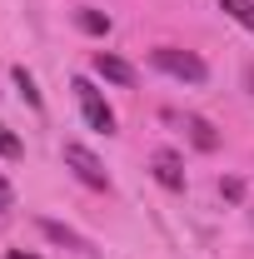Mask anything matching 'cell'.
Returning <instances> with one entry per match:
<instances>
[{"label": "cell", "mask_w": 254, "mask_h": 259, "mask_svg": "<svg viewBox=\"0 0 254 259\" xmlns=\"http://www.w3.org/2000/svg\"><path fill=\"white\" fill-rule=\"evenodd\" d=\"M70 90H75V100H80V115H85V125L100 130V135H115V110L105 105V95H100L90 80H75Z\"/></svg>", "instance_id": "cell-2"}, {"label": "cell", "mask_w": 254, "mask_h": 259, "mask_svg": "<svg viewBox=\"0 0 254 259\" xmlns=\"http://www.w3.org/2000/svg\"><path fill=\"white\" fill-rule=\"evenodd\" d=\"M10 199H15V194H10V185H5V180H0V214L10 209Z\"/></svg>", "instance_id": "cell-13"}, {"label": "cell", "mask_w": 254, "mask_h": 259, "mask_svg": "<svg viewBox=\"0 0 254 259\" xmlns=\"http://www.w3.org/2000/svg\"><path fill=\"white\" fill-rule=\"evenodd\" d=\"M75 25L85 35H105L110 30V15H100V10H75Z\"/></svg>", "instance_id": "cell-9"}, {"label": "cell", "mask_w": 254, "mask_h": 259, "mask_svg": "<svg viewBox=\"0 0 254 259\" xmlns=\"http://www.w3.org/2000/svg\"><path fill=\"white\" fill-rule=\"evenodd\" d=\"M150 169H155V180L164 185V190H185V164H180L175 150H159L155 160H150Z\"/></svg>", "instance_id": "cell-5"}, {"label": "cell", "mask_w": 254, "mask_h": 259, "mask_svg": "<svg viewBox=\"0 0 254 259\" xmlns=\"http://www.w3.org/2000/svg\"><path fill=\"white\" fill-rule=\"evenodd\" d=\"M40 229H45V239H55V244H65V249H80V254H95V249H90V239H80L75 229L55 225V220H40Z\"/></svg>", "instance_id": "cell-6"}, {"label": "cell", "mask_w": 254, "mask_h": 259, "mask_svg": "<svg viewBox=\"0 0 254 259\" xmlns=\"http://www.w3.org/2000/svg\"><path fill=\"white\" fill-rule=\"evenodd\" d=\"M220 10L229 20H239L244 30H254V0H220Z\"/></svg>", "instance_id": "cell-8"}, {"label": "cell", "mask_w": 254, "mask_h": 259, "mask_svg": "<svg viewBox=\"0 0 254 259\" xmlns=\"http://www.w3.org/2000/svg\"><path fill=\"white\" fill-rule=\"evenodd\" d=\"M0 155H5V160H20V140H15L5 125H0Z\"/></svg>", "instance_id": "cell-11"}, {"label": "cell", "mask_w": 254, "mask_h": 259, "mask_svg": "<svg viewBox=\"0 0 254 259\" xmlns=\"http://www.w3.org/2000/svg\"><path fill=\"white\" fill-rule=\"evenodd\" d=\"M220 194H224V199H239V194H244V185H239V180H224Z\"/></svg>", "instance_id": "cell-12"}, {"label": "cell", "mask_w": 254, "mask_h": 259, "mask_svg": "<svg viewBox=\"0 0 254 259\" xmlns=\"http://www.w3.org/2000/svg\"><path fill=\"white\" fill-rule=\"evenodd\" d=\"M65 169H75V180H80V185H90V190H110L105 164H100L85 145H65Z\"/></svg>", "instance_id": "cell-3"}, {"label": "cell", "mask_w": 254, "mask_h": 259, "mask_svg": "<svg viewBox=\"0 0 254 259\" xmlns=\"http://www.w3.org/2000/svg\"><path fill=\"white\" fill-rule=\"evenodd\" d=\"M90 70H95L100 80H110V85H135V70H130V60L110 55V50H100L95 60H90Z\"/></svg>", "instance_id": "cell-4"}, {"label": "cell", "mask_w": 254, "mask_h": 259, "mask_svg": "<svg viewBox=\"0 0 254 259\" xmlns=\"http://www.w3.org/2000/svg\"><path fill=\"white\" fill-rule=\"evenodd\" d=\"M180 125L190 130V140L199 145V150H215V145H220V135H215V125H209V120H199V115H185Z\"/></svg>", "instance_id": "cell-7"}, {"label": "cell", "mask_w": 254, "mask_h": 259, "mask_svg": "<svg viewBox=\"0 0 254 259\" xmlns=\"http://www.w3.org/2000/svg\"><path fill=\"white\" fill-rule=\"evenodd\" d=\"M150 65L164 70L170 80H180V85H204L209 80V65L199 60L194 50H175V45H155L150 50Z\"/></svg>", "instance_id": "cell-1"}, {"label": "cell", "mask_w": 254, "mask_h": 259, "mask_svg": "<svg viewBox=\"0 0 254 259\" xmlns=\"http://www.w3.org/2000/svg\"><path fill=\"white\" fill-rule=\"evenodd\" d=\"M10 80H15V90H20V95H25V100L35 105V110H40V90H35L30 70H25V65H15V70H10Z\"/></svg>", "instance_id": "cell-10"}, {"label": "cell", "mask_w": 254, "mask_h": 259, "mask_svg": "<svg viewBox=\"0 0 254 259\" xmlns=\"http://www.w3.org/2000/svg\"><path fill=\"white\" fill-rule=\"evenodd\" d=\"M5 259H40V254H25V249H15V254H5Z\"/></svg>", "instance_id": "cell-14"}]
</instances>
